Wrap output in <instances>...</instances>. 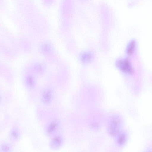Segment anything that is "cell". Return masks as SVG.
Masks as SVG:
<instances>
[{"mask_svg":"<svg viewBox=\"0 0 152 152\" xmlns=\"http://www.w3.org/2000/svg\"><path fill=\"white\" fill-rule=\"evenodd\" d=\"M121 123L118 119L113 120L109 124L108 131L110 135L112 137H115L121 131Z\"/></svg>","mask_w":152,"mask_h":152,"instance_id":"6da1fadb","label":"cell"},{"mask_svg":"<svg viewBox=\"0 0 152 152\" xmlns=\"http://www.w3.org/2000/svg\"><path fill=\"white\" fill-rule=\"evenodd\" d=\"M117 66L121 71L128 73L132 72V69L129 61L127 59H122L117 62Z\"/></svg>","mask_w":152,"mask_h":152,"instance_id":"7a4b0ae2","label":"cell"},{"mask_svg":"<svg viewBox=\"0 0 152 152\" xmlns=\"http://www.w3.org/2000/svg\"><path fill=\"white\" fill-rule=\"evenodd\" d=\"M116 142L120 147L124 146L126 142L128 139V134L126 132L121 131L116 136Z\"/></svg>","mask_w":152,"mask_h":152,"instance_id":"3957f363","label":"cell"},{"mask_svg":"<svg viewBox=\"0 0 152 152\" xmlns=\"http://www.w3.org/2000/svg\"><path fill=\"white\" fill-rule=\"evenodd\" d=\"M9 136L10 139L12 141H17L20 138V132L18 128H14L10 132Z\"/></svg>","mask_w":152,"mask_h":152,"instance_id":"277c9868","label":"cell"},{"mask_svg":"<svg viewBox=\"0 0 152 152\" xmlns=\"http://www.w3.org/2000/svg\"><path fill=\"white\" fill-rule=\"evenodd\" d=\"M12 145L9 142H4L0 144V152H12Z\"/></svg>","mask_w":152,"mask_h":152,"instance_id":"5b68a950","label":"cell"},{"mask_svg":"<svg viewBox=\"0 0 152 152\" xmlns=\"http://www.w3.org/2000/svg\"><path fill=\"white\" fill-rule=\"evenodd\" d=\"M43 99L44 102L46 104L49 103L52 100V94L50 89H47L43 93Z\"/></svg>","mask_w":152,"mask_h":152,"instance_id":"8992f818","label":"cell"},{"mask_svg":"<svg viewBox=\"0 0 152 152\" xmlns=\"http://www.w3.org/2000/svg\"><path fill=\"white\" fill-rule=\"evenodd\" d=\"M136 45V42L132 40L128 44L126 49V52L129 54H131L134 52Z\"/></svg>","mask_w":152,"mask_h":152,"instance_id":"52a82bcc","label":"cell"},{"mask_svg":"<svg viewBox=\"0 0 152 152\" xmlns=\"http://www.w3.org/2000/svg\"><path fill=\"white\" fill-rule=\"evenodd\" d=\"M91 57V55L89 53L86 52L83 53L81 56V59L84 62L89 61Z\"/></svg>","mask_w":152,"mask_h":152,"instance_id":"ba28073f","label":"cell"},{"mask_svg":"<svg viewBox=\"0 0 152 152\" xmlns=\"http://www.w3.org/2000/svg\"><path fill=\"white\" fill-rule=\"evenodd\" d=\"M57 125V123L56 122L54 121L52 122L48 127V132L50 133H52L56 129Z\"/></svg>","mask_w":152,"mask_h":152,"instance_id":"9c48e42d","label":"cell"},{"mask_svg":"<svg viewBox=\"0 0 152 152\" xmlns=\"http://www.w3.org/2000/svg\"><path fill=\"white\" fill-rule=\"evenodd\" d=\"M61 142V139L59 137H56L53 139L52 144L53 147H56L60 145Z\"/></svg>","mask_w":152,"mask_h":152,"instance_id":"30bf717a","label":"cell"},{"mask_svg":"<svg viewBox=\"0 0 152 152\" xmlns=\"http://www.w3.org/2000/svg\"><path fill=\"white\" fill-rule=\"evenodd\" d=\"M27 82L29 86L32 87L33 86L34 83V80L31 76H29L27 79Z\"/></svg>","mask_w":152,"mask_h":152,"instance_id":"8fae6325","label":"cell"},{"mask_svg":"<svg viewBox=\"0 0 152 152\" xmlns=\"http://www.w3.org/2000/svg\"><path fill=\"white\" fill-rule=\"evenodd\" d=\"M145 152H152L151 150V149L147 150Z\"/></svg>","mask_w":152,"mask_h":152,"instance_id":"7c38bea8","label":"cell"}]
</instances>
